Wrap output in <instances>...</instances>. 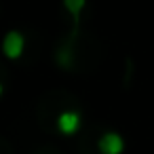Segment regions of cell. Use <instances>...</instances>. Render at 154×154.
Here are the masks:
<instances>
[{
	"mask_svg": "<svg viewBox=\"0 0 154 154\" xmlns=\"http://www.w3.org/2000/svg\"><path fill=\"white\" fill-rule=\"evenodd\" d=\"M85 5H87V0H63V7L70 11V15H72V19H74V36H76V32H78L80 13H82V9H85Z\"/></svg>",
	"mask_w": 154,
	"mask_h": 154,
	"instance_id": "cell-4",
	"label": "cell"
},
{
	"mask_svg": "<svg viewBox=\"0 0 154 154\" xmlns=\"http://www.w3.org/2000/svg\"><path fill=\"white\" fill-rule=\"evenodd\" d=\"M0 97H2V85H0Z\"/></svg>",
	"mask_w": 154,
	"mask_h": 154,
	"instance_id": "cell-5",
	"label": "cell"
},
{
	"mask_svg": "<svg viewBox=\"0 0 154 154\" xmlns=\"http://www.w3.org/2000/svg\"><path fill=\"white\" fill-rule=\"evenodd\" d=\"M97 148H99L101 154H122L125 152V139L116 131H108L99 137Z\"/></svg>",
	"mask_w": 154,
	"mask_h": 154,
	"instance_id": "cell-2",
	"label": "cell"
},
{
	"mask_svg": "<svg viewBox=\"0 0 154 154\" xmlns=\"http://www.w3.org/2000/svg\"><path fill=\"white\" fill-rule=\"evenodd\" d=\"M80 114L76 110H66L57 116V129L61 135H76L80 129Z\"/></svg>",
	"mask_w": 154,
	"mask_h": 154,
	"instance_id": "cell-3",
	"label": "cell"
},
{
	"mask_svg": "<svg viewBox=\"0 0 154 154\" xmlns=\"http://www.w3.org/2000/svg\"><path fill=\"white\" fill-rule=\"evenodd\" d=\"M23 49H26V38H23L21 32L13 30V32H9L5 36V40H2V53H5V57L19 59L23 55Z\"/></svg>",
	"mask_w": 154,
	"mask_h": 154,
	"instance_id": "cell-1",
	"label": "cell"
}]
</instances>
